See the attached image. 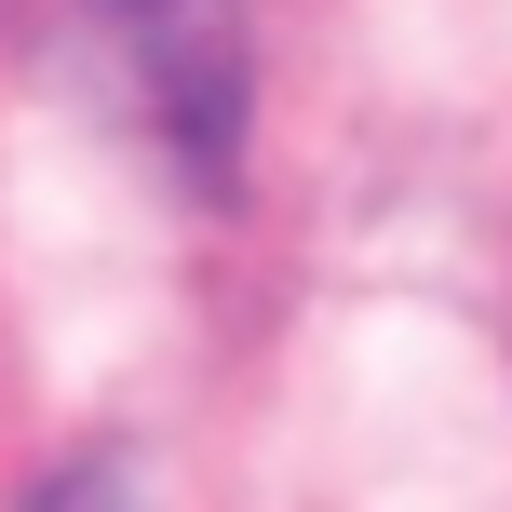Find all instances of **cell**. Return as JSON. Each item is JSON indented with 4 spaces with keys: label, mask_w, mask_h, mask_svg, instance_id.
<instances>
[{
    "label": "cell",
    "mask_w": 512,
    "mask_h": 512,
    "mask_svg": "<svg viewBox=\"0 0 512 512\" xmlns=\"http://www.w3.org/2000/svg\"><path fill=\"white\" fill-rule=\"evenodd\" d=\"M108 14H122V54H135V81H149L162 135L216 176L230 135H243V14L230 0H108Z\"/></svg>",
    "instance_id": "6da1fadb"
},
{
    "label": "cell",
    "mask_w": 512,
    "mask_h": 512,
    "mask_svg": "<svg viewBox=\"0 0 512 512\" xmlns=\"http://www.w3.org/2000/svg\"><path fill=\"white\" fill-rule=\"evenodd\" d=\"M41 512H149V499H135V472H122V459H95V472H68Z\"/></svg>",
    "instance_id": "7a4b0ae2"
}]
</instances>
